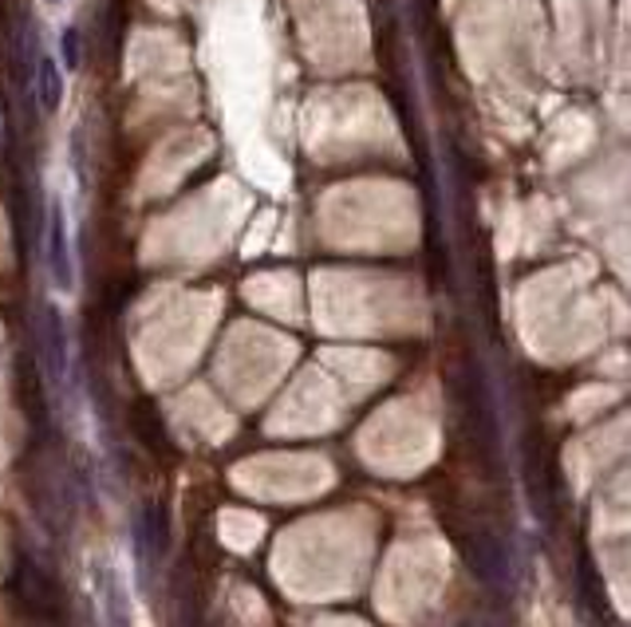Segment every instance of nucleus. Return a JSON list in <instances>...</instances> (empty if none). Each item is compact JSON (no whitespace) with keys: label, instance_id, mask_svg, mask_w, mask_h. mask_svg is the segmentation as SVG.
I'll use <instances>...</instances> for the list:
<instances>
[{"label":"nucleus","instance_id":"1","mask_svg":"<svg viewBox=\"0 0 631 627\" xmlns=\"http://www.w3.org/2000/svg\"><path fill=\"white\" fill-rule=\"evenodd\" d=\"M48 269H51V285L68 293L76 273H71L68 217H64V206H59V202H51V209H48Z\"/></svg>","mask_w":631,"mask_h":627},{"label":"nucleus","instance_id":"2","mask_svg":"<svg viewBox=\"0 0 631 627\" xmlns=\"http://www.w3.org/2000/svg\"><path fill=\"white\" fill-rule=\"evenodd\" d=\"M36 103L44 115H56L59 103H64V71H59V64L51 56H39L36 64Z\"/></svg>","mask_w":631,"mask_h":627},{"label":"nucleus","instance_id":"3","mask_svg":"<svg viewBox=\"0 0 631 627\" xmlns=\"http://www.w3.org/2000/svg\"><path fill=\"white\" fill-rule=\"evenodd\" d=\"M59 59L68 64V71H79V64H83V48H79L76 29H64V36H59Z\"/></svg>","mask_w":631,"mask_h":627},{"label":"nucleus","instance_id":"4","mask_svg":"<svg viewBox=\"0 0 631 627\" xmlns=\"http://www.w3.org/2000/svg\"><path fill=\"white\" fill-rule=\"evenodd\" d=\"M48 4H59V0H48Z\"/></svg>","mask_w":631,"mask_h":627}]
</instances>
